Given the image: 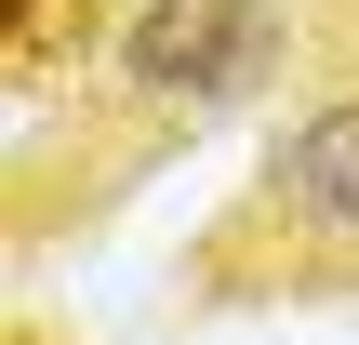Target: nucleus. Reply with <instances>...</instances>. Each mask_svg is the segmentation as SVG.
Segmentation results:
<instances>
[{"label":"nucleus","instance_id":"f03ea898","mask_svg":"<svg viewBox=\"0 0 359 345\" xmlns=\"http://www.w3.org/2000/svg\"><path fill=\"white\" fill-rule=\"evenodd\" d=\"M266 226H293L306 253H359V93L306 106L280 146H266V186H253Z\"/></svg>","mask_w":359,"mask_h":345},{"label":"nucleus","instance_id":"f257e3e1","mask_svg":"<svg viewBox=\"0 0 359 345\" xmlns=\"http://www.w3.org/2000/svg\"><path fill=\"white\" fill-rule=\"evenodd\" d=\"M280 66V0H133L120 27V93L160 120H226Z\"/></svg>","mask_w":359,"mask_h":345}]
</instances>
